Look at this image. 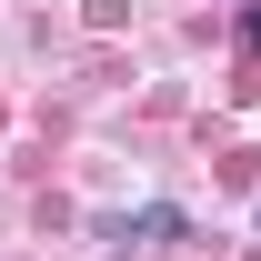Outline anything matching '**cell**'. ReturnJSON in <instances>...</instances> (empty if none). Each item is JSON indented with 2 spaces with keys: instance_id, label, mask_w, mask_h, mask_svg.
Instances as JSON below:
<instances>
[{
  "instance_id": "cell-1",
  "label": "cell",
  "mask_w": 261,
  "mask_h": 261,
  "mask_svg": "<svg viewBox=\"0 0 261 261\" xmlns=\"http://www.w3.org/2000/svg\"><path fill=\"white\" fill-rule=\"evenodd\" d=\"M241 40H251V50H261V0H251V10H241Z\"/></svg>"
}]
</instances>
